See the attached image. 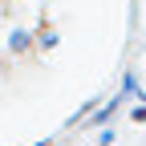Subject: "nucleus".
<instances>
[{
  "mask_svg": "<svg viewBox=\"0 0 146 146\" xmlns=\"http://www.w3.org/2000/svg\"><path fill=\"white\" fill-rule=\"evenodd\" d=\"M118 106H122V98H118V102H110L106 110H98V114H94V118H89V126H106L110 118H114V110H118Z\"/></svg>",
  "mask_w": 146,
  "mask_h": 146,
  "instance_id": "2",
  "label": "nucleus"
},
{
  "mask_svg": "<svg viewBox=\"0 0 146 146\" xmlns=\"http://www.w3.org/2000/svg\"><path fill=\"white\" fill-rule=\"evenodd\" d=\"M29 49H33V33L16 29V33L8 36V53H29Z\"/></svg>",
  "mask_w": 146,
  "mask_h": 146,
  "instance_id": "1",
  "label": "nucleus"
},
{
  "mask_svg": "<svg viewBox=\"0 0 146 146\" xmlns=\"http://www.w3.org/2000/svg\"><path fill=\"white\" fill-rule=\"evenodd\" d=\"M0 65H4V57H0Z\"/></svg>",
  "mask_w": 146,
  "mask_h": 146,
  "instance_id": "4",
  "label": "nucleus"
},
{
  "mask_svg": "<svg viewBox=\"0 0 146 146\" xmlns=\"http://www.w3.org/2000/svg\"><path fill=\"white\" fill-rule=\"evenodd\" d=\"M33 41H41V49H57V33H53V29H41V36H33Z\"/></svg>",
  "mask_w": 146,
  "mask_h": 146,
  "instance_id": "3",
  "label": "nucleus"
}]
</instances>
